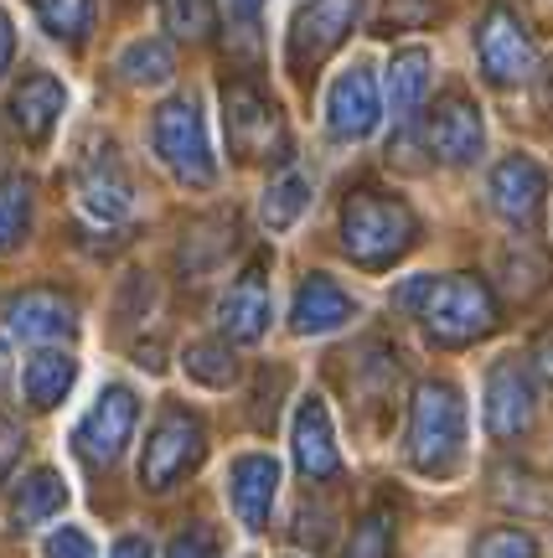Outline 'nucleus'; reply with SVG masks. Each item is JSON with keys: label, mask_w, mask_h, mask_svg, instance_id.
<instances>
[{"label": "nucleus", "mask_w": 553, "mask_h": 558, "mask_svg": "<svg viewBox=\"0 0 553 558\" xmlns=\"http://www.w3.org/2000/svg\"><path fill=\"white\" fill-rule=\"evenodd\" d=\"M398 311H414L424 320L430 341L440 347H471V341L496 331V295L486 279L476 275H440V279H409L394 295Z\"/></svg>", "instance_id": "f257e3e1"}, {"label": "nucleus", "mask_w": 553, "mask_h": 558, "mask_svg": "<svg viewBox=\"0 0 553 558\" xmlns=\"http://www.w3.org/2000/svg\"><path fill=\"white\" fill-rule=\"evenodd\" d=\"M492 213L513 228H538L543 218V197H549V171L533 156H507L486 181Z\"/></svg>", "instance_id": "4468645a"}, {"label": "nucleus", "mask_w": 553, "mask_h": 558, "mask_svg": "<svg viewBox=\"0 0 553 558\" xmlns=\"http://www.w3.org/2000/svg\"><path fill=\"white\" fill-rule=\"evenodd\" d=\"M471 558H538V543L522 527H492L471 543Z\"/></svg>", "instance_id": "7c9ffc66"}, {"label": "nucleus", "mask_w": 553, "mask_h": 558, "mask_svg": "<svg viewBox=\"0 0 553 558\" xmlns=\"http://www.w3.org/2000/svg\"><path fill=\"white\" fill-rule=\"evenodd\" d=\"M41 554L47 558H94V538H88L83 527H58V533L47 538Z\"/></svg>", "instance_id": "72a5a7b5"}, {"label": "nucleus", "mask_w": 553, "mask_h": 558, "mask_svg": "<svg viewBox=\"0 0 553 558\" xmlns=\"http://www.w3.org/2000/svg\"><path fill=\"white\" fill-rule=\"evenodd\" d=\"M119 73H124V83H135V88L166 83L171 73H177V52H171V41L140 37V41H130V47L119 52Z\"/></svg>", "instance_id": "a878e982"}, {"label": "nucleus", "mask_w": 553, "mask_h": 558, "mask_svg": "<svg viewBox=\"0 0 553 558\" xmlns=\"http://www.w3.org/2000/svg\"><path fill=\"white\" fill-rule=\"evenodd\" d=\"M5 331L16 341H37V347H58V341L79 337V300L62 290H21L5 300Z\"/></svg>", "instance_id": "9b49d317"}, {"label": "nucleus", "mask_w": 553, "mask_h": 558, "mask_svg": "<svg viewBox=\"0 0 553 558\" xmlns=\"http://www.w3.org/2000/svg\"><path fill=\"white\" fill-rule=\"evenodd\" d=\"M187 373L202 383V388H228L238 378V362H233V347L228 341H192L187 347Z\"/></svg>", "instance_id": "c85d7f7f"}, {"label": "nucleus", "mask_w": 553, "mask_h": 558, "mask_svg": "<svg viewBox=\"0 0 553 558\" xmlns=\"http://www.w3.org/2000/svg\"><path fill=\"white\" fill-rule=\"evenodd\" d=\"M73 192H79L83 213H94L99 222L130 218V207H135V186H130V171H124L115 145H94L73 166Z\"/></svg>", "instance_id": "ddd939ff"}, {"label": "nucleus", "mask_w": 553, "mask_h": 558, "mask_svg": "<svg viewBox=\"0 0 553 558\" xmlns=\"http://www.w3.org/2000/svg\"><path fill=\"white\" fill-rule=\"evenodd\" d=\"M21 445H26V439H21V429L11 424V418H0V481L11 476V465L21 460Z\"/></svg>", "instance_id": "c9c22d12"}, {"label": "nucleus", "mask_w": 553, "mask_h": 558, "mask_svg": "<svg viewBox=\"0 0 553 558\" xmlns=\"http://www.w3.org/2000/svg\"><path fill=\"white\" fill-rule=\"evenodd\" d=\"M135 418H140V399L135 388H124V383H109L94 409L79 418V429H73V450H79L83 465H94V471H109L119 456H124V445L135 435Z\"/></svg>", "instance_id": "6e6552de"}, {"label": "nucleus", "mask_w": 553, "mask_h": 558, "mask_svg": "<svg viewBox=\"0 0 553 558\" xmlns=\"http://www.w3.org/2000/svg\"><path fill=\"white\" fill-rule=\"evenodd\" d=\"M419 243V218L409 202L377 186H357L341 202V248L362 269H394L409 248Z\"/></svg>", "instance_id": "7ed1b4c3"}, {"label": "nucleus", "mask_w": 553, "mask_h": 558, "mask_svg": "<svg viewBox=\"0 0 553 558\" xmlns=\"http://www.w3.org/2000/svg\"><path fill=\"white\" fill-rule=\"evenodd\" d=\"M62 507H68V486H62L58 471H47V465H37L32 476H21L16 497H11V522L16 527H37V522L58 518Z\"/></svg>", "instance_id": "393cba45"}, {"label": "nucleus", "mask_w": 553, "mask_h": 558, "mask_svg": "<svg viewBox=\"0 0 553 558\" xmlns=\"http://www.w3.org/2000/svg\"><path fill=\"white\" fill-rule=\"evenodd\" d=\"M533 367H538V378L553 383V331H543V337L533 341Z\"/></svg>", "instance_id": "e433bc0d"}, {"label": "nucleus", "mask_w": 553, "mask_h": 558, "mask_svg": "<svg viewBox=\"0 0 553 558\" xmlns=\"http://www.w3.org/2000/svg\"><path fill=\"white\" fill-rule=\"evenodd\" d=\"M166 5V26L177 37H207L213 32V0H160Z\"/></svg>", "instance_id": "2f4dec72"}, {"label": "nucleus", "mask_w": 553, "mask_h": 558, "mask_svg": "<svg viewBox=\"0 0 553 558\" xmlns=\"http://www.w3.org/2000/svg\"><path fill=\"white\" fill-rule=\"evenodd\" d=\"M62 109H68V88H62L52 73L21 78V88L11 94V120H16V130L32 140V145H41V140L58 130Z\"/></svg>", "instance_id": "aec40b11"}, {"label": "nucleus", "mask_w": 553, "mask_h": 558, "mask_svg": "<svg viewBox=\"0 0 553 558\" xmlns=\"http://www.w3.org/2000/svg\"><path fill=\"white\" fill-rule=\"evenodd\" d=\"M430 16H435V0H388L377 26L394 37V32H419V26H424Z\"/></svg>", "instance_id": "473e14b6"}, {"label": "nucleus", "mask_w": 553, "mask_h": 558, "mask_svg": "<svg viewBox=\"0 0 553 558\" xmlns=\"http://www.w3.org/2000/svg\"><path fill=\"white\" fill-rule=\"evenodd\" d=\"M290 450H296L300 476L332 481L336 471H341V450H336V435H332V414H326V403L321 399H300L296 424H290Z\"/></svg>", "instance_id": "a211bd4d"}, {"label": "nucleus", "mask_w": 553, "mask_h": 558, "mask_svg": "<svg viewBox=\"0 0 553 558\" xmlns=\"http://www.w3.org/2000/svg\"><path fill=\"white\" fill-rule=\"evenodd\" d=\"M409 471L430 481H450L466 460V399L455 383H419L409 403V435H404Z\"/></svg>", "instance_id": "f03ea898"}, {"label": "nucleus", "mask_w": 553, "mask_h": 558, "mask_svg": "<svg viewBox=\"0 0 553 558\" xmlns=\"http://www.w3.org/2000/svg\"><path fill=\"white\" fill-rule=\"evenodd\" d=\"M496 279H502V290L513 300H533L549 290L553 279V259L549 248H538L533 239H513L502 254H496Z\"/></svg>", "instance_id": "4be33fe9"}, {"label": "nucleus", "mask_w": 553, "mask_h": 558, "mask_svg": "<svg viewBox=\"0 0 553 558\" xmlns=\"http://www.w3.org/2000/svg\"><path fill=\"white\" fill-rule=\"evenodd\" d=\"M109 558H151V543L145 538H119L115 548H109Z\"/></svg>", "instance_id": "58836bf2"}, {"label": "nucleus", "mask_w": 553, "mask_h": 558, "mask_svg": "<svg viewBox=\"0 0 553 558\" xmlns=\"http://www.w3.org/2000/svg\"><path fill=\"white\" fill-rule=\"evenodd\" d=\"M11 52H16V32H11V16L0 11V73L11 68Z\"/></svg>", "instance_id": "4c0bfd02"}, {"label": "nucleus", "mask_w": 553, "mask_h": 558, "mask_svg": "<svg viewBox=\"0 0 553 558\" xmlns=\"http://www.w3.org/2000/svg\"><path fill=\"white\" fill-rule=\"evenodd\" d=\"M259 11H264V0H228V16H238V21H254Z\"/></svg>", "instance_id": "ea45409f"}, {"label": "nucleus", "mask_w": 553, "mask_h": 558, "mask_svg": "<svg viewBox=\"0 0 553 558\" xmlns=\"http://www.w3.org/2000/svg\"><path fill=\"white\" fill-rule=\"evenodd\" d=\"M32 228V181L0 177V254H11Z\"/></svg>", "instance_id": "bb28decb"}, {"label": "nucleus", "mask_w": 553, "mask_h": 558, "mask_svg": "<svg viewBox=\"0 0 553 558\" xmlns=\"http://www.w3.org/2000/svg\"><path fill=\"white\" fill-rule=\"evenodd\" d=\"M202 450H207V429L197 414L187 409H166L145 435V456H140V486L145 492H171L187 471H197Z\"/></svg>", "instance_id": "423d86ee"}, {"label": "nucleus", "mask_w": 553, "mask_h": 558, "mask_svg": "<svg viewBox=\"0 0 553 558\" xmlns=\"http://www.w3.org/2000/svg\"><path fill=\"white\" fill-rule=\"evenodd\" d=\"M269 316H275L269 269L259 259V264H249V269L228 284V295L218 300V331H223V341H233V347H254V341L269 331Z\"/></svg>", "instance_id": "dca6fc26"}, {"label": "nucleus", "mask_w": 553, "mask_h": 558, "mask_svg": "<svg viewBox=\"0 0 553 558\" xmlns=\"http://www.w3.org/2000/svg\"><path fill=\"white\" fill-rule=\"evenodd\" d=\"M275 497H279V460L264 456V450L238 456L233 471H228V501H233L238 522L259 533L269 522V512H275Z\"/></svg>", "instance_id": "f3484780"}, {"label": "nucleus", "mask_w": 553, "mask_h": 558, "mask_svg": "<svg viewBox=\"0 0 553 558\" xmlns=\"http://www.w3.org/2000/svg\"><path fill=\"white\" fill-rule=\"evenodd\" d=\"M73 383H79V362H73V352H62V347H41L37 357H26V367H21V393L41 414L58 409Z\"/></svg>", "instance_id": "412c9836"}, {"label": "nucleus", "mask_w": 553, "mask_h": 558, "mask_svg": "<svg viewBox=\"0 0 553 558\" xmlns=\"http://www.w3.org/2000/svg\"><path fill=\"white\" fill-rule=\"evenodd\" d=\"M357 16H362V0H311V5H300L296 26H290V68H316L326 62L341 47V41L352 37Z\"/></svg>", "instance_id": "f8f14e48"}, {"label": "nucleus", "mask_w": 553, "mask_h": 558, "mask_svg": "<svg viewBox=\"0 0 553 558\" xmlns=\"http://www.w3.org/2000/svg\"><path fill=\"white\" fill-rule=\"evenodd\" d=\"M166 558H218V538H213L207 527H187V533L171 538Z\"/></svg>", "instance_id": "f704fd0d"}, {"label": "nucleus", "mask_w": 553, "mask_h": 558, "mask_svg": "<svg viewBox=\"0 0 553 558\" xmlns=\"http://www.w3.org/2000/svg\"><path fill=\"white\" fill-rule=\"evenodd\" d=\"M383 120V99H377V78L368 62H352L347 73H336L332 88H326V130L341 145H357L368 140Z\"/></svg>", "instance_id": "9d476101"}, {"label": "nucleus", "mask_w": 553, "mask_h": 558, "mask_svg": "<svg viewBox=\"0 0 553 558\" xmlns=\"http://www.w3.org/2000/svg\"><path fill=\"white\" fill-rule=\"evenodd\" d=\"M32 11L41 16V26L58 41H73L79 47L94 26V0H32Z\"/></svg>", "instance_id": "cd10ccee"}, {"label": "nucleus", "mask_w": 553, "mask_h": 558, "mask_svg": "<svg viewBox=\"0 0 553 558\" xmlns=\"http://www.w3.org/2000/svg\"><path fill=\"white\" fill-rule=\"evenodd\" d=\"M424 140L445 166H471L481 150H486V124H481V109L476 99H466L460 88H450L445 99H435L430 109V124H424Z\"/></svg>", "instance_id": "2eb2a0df"}, {"label": "nucleus", "mask_w": 553, "mask_h": 558, "mask_svg": "<svg viewBox=\"0 0 553 558\" xmlns=\"http://www.w3.org/2000/svg\"><path fill=\"white\" fill-rule=\"evenodd\" d=\"M430 94V52L424 47H404L388 62V109H394V124H409L414 109Z\"/></svg>", "instance_id": "b1692460"}, {"label": "nucleus", "mask_w": 553, "mask_h": 558, "mask_svg": "<svg viewBox=\"0 0 553 558\" xmlns=\"http://www.w3.org/2000/svg\"><path fill=\"white\" fill-rule=\"evenodd\" d=\"M486 435L492 439H522L533 429L538 418V388H533V373L522 367L517 357H502L486 373Z\"/></svg>", "instance_id": "1a4fd4ad"}, {"label": "nucleus", "mask_w": 553, "mask_h": 558, "mask_svg": "<svg viewBox=\"0 0 553 558\" xmlns=\"http://www.w3.org/2000/svg\"><path fill=\"white\" fill-rule=\"evenodd\" d=\"M311 192H316V181L305 166H285L269 186H264V202H259V213H264V228L269 233H285V228H296L300 213L311 207Z\"/></svg>", "instance_id": "5701e85b"}, {"label": "nucleus", "mask_w": 553, "mask_h": 558, "mask_svg": "<svg viewBox=\"0 0 553 558\" xmlns=\"http://www.w3.org/2000/svg\"><path fill=\"white\" fill-rule=\"evenodd\" d=\"M341 558H394V512H388V507H373V512L352 527V543H347Z\"/></svg>", "instance_id": "c756f323"}, {"label": "nucleus", "mask_w": 553, "mask_h": 558, "mask_svg": "<svg viewBox=\"0 0 553 558\" xmlns=\"http://www.w3.org/2000/svg\"><path fill=\"white\" fill-rule=\"evenodd\" d=\"M352 316L357 300L332 275H305V284L296 290V305H290V331L296 337H326L336 326H347Z\"/></svg>", "instance_id": "6ab92c4d"}, {"label": "nucleus", "mask_w": 553, "mask_h": 558, "mask_svg": "<svg viewBox=\"0 0 553 558\" xmlns=\"http://www.w3.org/2000/svg\"><path fill=\"white\" fill-rule=\"evenodd\" d=\"M151 145L181 186H213L218 181V160H213L207 124H202V109L192 94H177V99L160 104L156 120H151Z\"/></svg>", "instance_id": "20e7f679"}, {"label": "nucleus", "mask_w": 553, "mask_h": 558, "mask_svg": "<svg viewBox=\"0 0 553 558\" xmlns=\"http://www.w3.org/2000/svg\"><path fill=\"white\" fill-rule=\"evenodd\" d=\"M476 62H481V73L486 83L496 88H517V83H528L538 73V47H533V32L522 26L513 5H486V16L476 26Z\"/></svg>", "instance_id": "0eeeda50"}, {"label": "nucleus", "mask_w": 553, "mask_h": 558, "mask_svg": "<svg viewBox=\"0 0 553 558\" xmlns=\"http://www.w3.org/2000/svg\"><path fill=\"white\" fill-rule=\"evenodd\" d=\"M223 130H228V145L238 160H285V150H290L275 99L249 78L223 83Z\"/></svg>", "instance_id": "39448f33"}]
</instances>
